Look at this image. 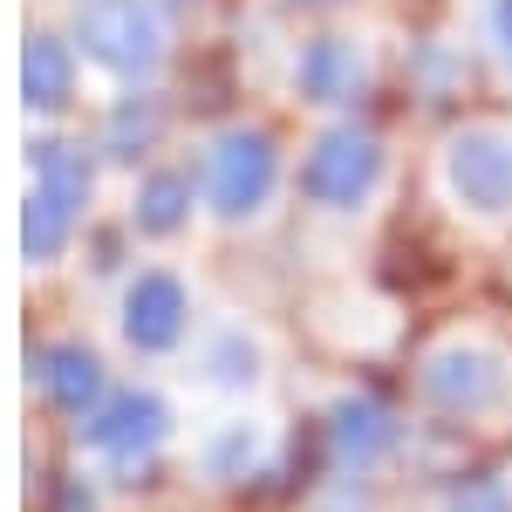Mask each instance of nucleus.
Wrapping results in <instances>:
<instances>
[{"label":"nucleus","mask_w":512,"mask_h":512,"mask_svg":"<svg viewBox=\"0 0 512 512\" xmlns=\"http://www.w3.org/2000/svg\"><path fill=\"white\" fill-rule=\"evenodd\" d=\"M76 48L96 69L137 82L164 62V21H158L151 0H82L76 7Z\"/></svg>","instance_id":"obj_1"},{"label":"nucleus","mask_w":512,"mask_h":512,"mask_svg":"<svg viewBox=\"0 0 512 512\" xmlns=\"http://www.w3.org/2000/svg\"><path fill=\"white\" fill-rule=\"evenodd\" d=\"M274 178H280L274 144H267L260 130H226V137L212 144V158H205V205L239 226V219L267 212Z\"/></svg>","instance_id":"obj_2"},{"label":"nucleus","mask_w":512,"mask_h":512,"mask_svg":"<svg viewBox=\"0 0 512 512\" xmlns=\"http://www.w3.org/2000/svg\"><path fill=\"white\" fill-rule=\"evenodd\" d=\"M444 192L478 219L512 212V130H458L444 144Z\"/></svg>","instance_id":"obj_3"},{"label":"nucleus","mask_w":512,"mask_h":512,"mask_svg":"<svg viewBox=\"0 0 512 512\" xmlns=\"http://www.w3.org/2000/svg\"><path fill=\"white\" fill-rule=\"evenodd\" d=\"M376 178H383V144L369 130H355V123L328 130L308 151V164H301V192L315 205H328V212H355L362 198L376 192Z\"/></svg>","instance_id":"obj_4"},{"label":"nucleus","mask_w":512,"mask_h":512,"mask_svg":"<svg viewBox=\"0 0 512 512\" xmlns=\"http://www.w3.org/2000/svg\"><path fill=\"white\" fill-rule=\"evenodd\" d=\"M424 390H431L437 410L451 417H478L506 396V355L485 349V342H444V349L424 362Z\"/></svg>","instance_id":"obj_5"},{"label":"nucleus","mask_w":512,"mask_h":512,"mask_svg":"<svg viewBox=\"0 0 512 512\" xmlns=\"http://www.w3.org/2000/svg\"><path fill=\"white\" fill-rule=\"evenodd\" d=\"M185 321H192V301H185V287L171 274H137L130 280V294H123V335H130V349H144V355L178 349Z\"/></svg>","instance_id":"obj_6"},{"label":"nucleus","mask_w":512,"mask_h":512,"mask_svg":"<svg viewBox=\"0 0 512 512\" xmlns=\"http://www.w3.org/2000/svg\"><path fill=\"white\" fill-rule=\"evenodd\" d=\"M164 424H171V417H164V403L151 390H123L82 424V444L103 451V458H144V451L164 437Z\"/></svg>","instance_id":"obj_7"},{"label":"nucleus","mask_w":512,"mask_h":512,"mask_svg":"<svg viewBox=\"0 0 512 512\" xmlns=\"http://www.w3.org/2000/svg\"><path fill=\"white\" fill-rule=\"evenodd\" d=\"M294 82H301L308 103H328V110H335V103H355V89H362V55H355V41H342V35L308 41Z\"/></svg>","instance_id":"obj_8"},{"label":"nucleus","mask_w":512,"mask_h":512,"mask_svg":"<svg viewBox=\"0 0 512 512\" xmlns=\"http://www.w3.org/2000/svg\"><path fill=\"white\" fill-rule=\"evenodd\" d=\"M390 444H396V417L376 396H342V403H335V451H342V465L369 472Z\"/></svg>","instance_id":"obj_9"},{"label":"nucleus","mask_w":512,"mask_h":512,"mask_svg":"<svg viewBox=\"0 0 512 512\" xmlns=\"http://www.w3.org/2000/svg\"><path fill=\"white\" fill-rule=\"evenodd\" d=\"M69 82H76V62L62 41L35 35L28 55H21V89H28V110H62L69 103Z\"/></svg>","instance_id":"obj_10"},{"label":"nucleus","mask_w":512,"mask_h":512,"mask_svg":"<svg viewBox=\"0 0 512 512\" xmlns=\"http://www.w3.org/2000/svg\"><path fill=\"white\" fill-rule=\"evenodd\" d=\"M205 383H219V390H253V383H260V342H253L246 328H219V335L205 342Z\"/></svg>","instance_id":"obj_11"},{"label":"nucleus","mask_w":512,"mask_h":512,"mask_svg":"<svg viewBox=\"0 0 512 512\" xmlns=\"http://www.w3.org/2000/svg\"><path fill=\"white\" fill-rule=\"evenodd\" d=\"M69 226H76V198H62V192H48V185H35V192H28V219H21L28 260H48V253L69 239Z\"/></svg>","instance_id":"obj_12"},{"label":"nucleus","mask_w":512,"mask_h":512,"mask_svg":"<svg viewBox=\"0 0 512 512\" xmlns=\"http://www.w3.org/2000/svg\"><path fill=\"white\" fill-rule=\"evenodd\" d=\"M198 458H205V472H212V478H226V485H233V478H246L260 458H267V437H260V424H226V431L205 437V451H198Z\"/></svg>","instance_id":"obj_13"},{"label":"nucleus","mask_w":512,"mask_h":512,"mask_svg":"<svg viewBox=\"0 0 512 512\" xmlns=\"http://www.w3.org/2000/svg\"><path fill=\"white\" fill-rule=\"evenodd\" d=\"M185 219H192V185H185L178 171H158V178L137 192V226L164 239V233H178Z\"/></svg>","instance_id":"obj_14"},{"label":"nucleus","mask_w":512,"mask_h":512,"mask_svg":"<svg viewBox=\"0 0 512 512\" xmlns=\"http://www.w3.org/2000/svg\"><path fill=\"white\" fill-rule=\"evenodd\" d=\"M48 390H55V403H62V410H82L89 396L103 390V376H96V355L55 349V355H48Z\"/></svg>","instance_id":"obj_15"},{"label":"nucleus","mask_w":512,"mask_h":512,"mask_svg":"<svg viewBox=\"0 0 512 512\" xmlns=\"http://www.w3.org/2000/svg\"><path fill=\"white\" fill-rule=\"evenodd\" d=\"M151 137H158V103H151V96H123L117 117H110V151L137 158Z\"/></svg>","instance_id":"obj_16"},{"label":"nucleus","mask_w":512,"mask_h":512,"mask_svg":"<svg viewBox=\"0 0 512 512\" xmlns=\"http://www.w3.org/2000/svg\"><path fill=\"white\" fill-rule=\"evenodd\" d=\"M444 512H512V492L499 478H465V485L444 499Z\"/></svg>","instance_id":"obj_17"},{"label":"nucleus","mask_w":512,"mask_h":512,"mask_svg":"<svg viewBox=\"0 0 512 512\" xmlns=\"http://www.w3.org/2000/svg\"><path fill=\"white\" fill-rule=\"evenodd\" d=\"M492 41H499V55L512 69V0H492Z\"/></svg>","instance_id":"obj_18"},{"label":"nucleus","mask_w":512,"mask_h":512,"mask_svg":"<svg viewBox=\"0 0 512 512\" xmlns=\"http://www.w3.org/2000/svg\"><path fill=\"white\" fill-rule=\"evenodd\" d=\"M321 512H369V499H362L355 485H342V492H335V506H321Z\"/></svg>","instance_id":"obj_19"}]
</instances>
